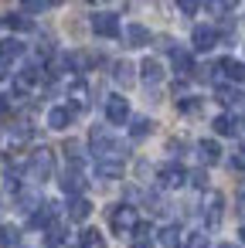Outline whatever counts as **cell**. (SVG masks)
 Instances as JSON below:
<instances>
[{
	"mask_svg": "<svg viewBox=\"0 0 245 248\" xmlns=\"http://www.w3.org/2000/svg\"><path fill=\"white\" fill-rule=\"evenodd\" d=\"M221 207H225V197H221L218 190H211V194L204 197V221H208V224H218V221H221Z\"/></svg>",
	"mask_w": 245,
	"mask_h": 248,
	"instance_id": "9",
	"label": "cell"
},
{
	"mask_svg": "<svg viewBox=\"0 0 245 248\" xmlns=\"http://www.w3.org/2000/svg\"><path fill=\"white\" fill-rule=\"evenodd\" d=\"M140 72H143V82L153 89V85H160L163 82V65L157 62V58H147L143 65H140Z\"/></svg>",
	"mask_w": 245,
	"mask_h": 248,
	"instance_id": "11",
	"label": "cell"
},
{
	"mask_svg": "<svg viewBox=\"0 0 245 248\" xmlns=\"http://www.w3.org/2000/svg\"><path fill=\"white\" fill-rule=\"evenodd\" d=\"M242 119H245V112H242Z\"/></svg>",
	"mask_w": 245,
	"mask_h": 248,
	"instance_id": "43",
	"label": "cell"
},
{
	"mask_svg": "<svg viewBox=\"0 0 245 248\" xmlns=\"http://www.w3.org/2000/svg\"><path fill=\"white\" fill-rule=\"evenodd\" d=\"M109 228H113L116 234H130V231L136 228V211H133L130 204H116V207L109 211Z\"/></svg>",
	"mask_w": 245,
	"mask_h": 248,
	"instance_id": "2",
	"label": "cell"
},
{
	"mask_svg": "<svg viewBox=\"0 0 245 248\" xmlns=\"http://www.w3.org/2000/svg\"><path fill=\"white\" fill-rule=\"evenodd\" d=\"M170 62H174V72H177L180 78H187V75L194 72V58H191L187 51H180V48H174V51H170Z\"/></svg>",
	"mask_w": 245,
	"mask_h": 248,
	"instance_id": "13",
	"label": "cell"
},
{
	"mask_svg": "<svg viewBox=\"0 0 245 248\" xmlns=\"http://www.w3.org/2000/svg\"><path fill=\"white\" fill-rule=\"evenodd\" d=\"M4 75H7V68H4V62H0V78H4Z\"/></svg>",
	"mask_w": 245,
	"mask_h": 248,
	"instance_id": "39",
	"label": "cell"
},
{
	"mask_svg": "<svg viewBox=\"0 0 245 248\" xmlns=\"http://www.w3.org/2000/svg\"><path fill=\"white\" fill-rule=\"evenodd\" d=\"M82 109H89V85L75 82L72 85V112H82Z\"/></svg>",
	"mask_w": 245,
	"mask_h": 248,
	"instance_id": "18",
	"label": "cell"
},
{
	"mask_svg": "<svg viewBox=\"0 0 245 248\" xmlns=\"http://www.w3.org/2000/svg\"><path fill=\"white\" fill-rule=\"evenodd\" d=\"M150 133H153L150 119H130V140H147Z\"/></svg>",
	"mask_w": 245,
	"mask_h": 248,
	"instance_id": "25",
	"label": "cell"
},
{
	"mask_svg": "<svg viewBox=\"0 0 245 248\" xmlns=\"http://www.w3.org/2000/svg\"><path fill=\"white\" fill-rule=\"evenodd\" d=\"M7 28H11V31H31L34 24H31V17H24V14H11V17H7Z\"/></svg>",
	"mask_w": 245,
	"mask_h": 248,
	"instance_id": "31",
	"label": "cell"
},
{
	"mask_svg": "<svg viewBox=\"0 0 245 248\" xmlns=\"http://www.w3.org/2000/svg\"><path fill=\"white\" fill-rule=\"evenodd\" d=\"M242 160H245V146H242Z\"/></svg>",
	"mask_w": 245,
	"mask_h": 248,
	"instance_id": "42",
	"label": "cell"
},
{
	"mask_svg": "<svg viewBox=\"0 0 245 248\" xmlns=\"http://www.w3.org/2000/svg\"><path fill=\"white\" fill-rule=\"evenodd\" d=\"M4 112H7V99H4V95H0V116H4Z\"/></svg>",
	"mask_w": 245,
	"mask_h": 248,
	"instance_id": "35",
	"label": "cell"
},
{
	"mask_svg": "<svg viewBox=\"0 0 245 248\" xmlns=\"http://www.w3.org/2000/svg\"><path fill=\"white\" fill-rule=\"evenodd\" d=\"M48 4H62V0H48Z\"/></svg>",
	"mask_w": 245,
	"mask_h": 248,
	"instance_id": "40",
	"label": "cell"
},
{
	"mask_svg": "<svg viewBox=\"0 0 245 248\" xmlns=\"http://www.w3.org/2000/svg\"><path fill=\"white\" fill-rule=\"evenodd\" d=\"M21 55H24V45L17 38H4V41H0V62H17Z\"/></svg>",
	"mask_w": 245,
	"mask_h": 248,
	"instance_id": "16",
	"label": "cell"
},
{
	"mask_svg": "<svg viewBox=\"0 0 245 248\" xmlns=\"http://www.w3.org/2000/svg\"><path fill=\"white\" fill-rule=\"evenodd\" d=\"M157 241H160L163 248H177V245H180V228H177V224L160 228V231H157Z\"/></svg>",
	"mask_w": 245,
	"mask_h": 248,
	"instance_id": "22",
	"label": "cell"
},
{
	"mask_svg": "<svg viewBox=\"0 0 245 248\" xmlns=\"http://www.w3.org/2000/svg\"><path fill=\"white\" fill-rule=\"evenodd\" d=\"M133 248H153V245H150V241H136Z\"/></svg>",
	"mask_w": 245,
	"mask_h": 248,
	"instance_id": "36",
	"label": "cell"
},
{
	"mask_svg": "<svg viewBox=\"0 0 245 248\" xmlns=\"http://www.w3.org/2000/svg\"><path fill=\"white\" fill-rule=\"evenodd\" d=\"M21 7H24L28 14H38L41 7H48V0H21Z\"/></svg>",
	"mask_w": 245,
	"mask_h": 248,
	"instance_id": "33",
	"label": "cell"
},
{
	"mask_svg": "<svg viewBox=\"0 0 245 248\" xmlns=\"http://www.w3.org/2000/svg\"><path fill=\"white\" fill-rule=\"evenodd\" d=\"M221 248H235V245H221Z\"/></svg>",
	"mask_w": 245,
	"mask_h": 248,
	"instance_id": "41",
	"label": "cell"
},
{
	"mask_svg": "<svg viewBox=\"0 0 245 248\" xmlns=\"http://www.w3.org/2000/svg\"><path fill=\"white\" fill-rule=\"evenodd\" d=\"M96 173H99L102 180H116V177H123V163H119V160H99Z\"/></svg>",
	"mask_w": 245,
	"mask_h": 248,
	"instance_id": "20",
	"label": "cell"
},
{
	"mask_svg": "<svg viewBox=\"0 0 245 248\" xmlns=\"http://www.w3.org/2000/svg\"><path fill=\"white\" fill-rule=\"evenodd\" d=\"M89 146H92V153H96L99 160H119V163H123V143H116L102 126H96V129L89 133Z\"/></svg>",
	"mask_w": 245,
	"mask_h": 248,
	"instance_id": "1",
	"label": "cell"
},
{
	"mask_svg": "<svg viewBox=\"0 0 245 248\" xmlns=\"http://www.w3.org/2000/svg\"><path fill=\"white\" fill-rule=\"evenodd\" d=\"M201 106H204V102H201L197 95H187V99H180V102H177V109H180L184 116H197V112H201Z\"/></svg>",
	"mask_w": 245,
	"mask_h": 248,
	"instance_id": "30",
	"label": "cell"
},
{
	"mask_svg": "<svg viewBox=\"0 0 245 248\" xmlns=\"http://www.w3.org/2000/svg\"><path fill=\"white\" fill-rule=\"evenodd\" d=\"M55 214H58L55 204H38V211L31 214V224H34V228H51V224H55Z\"/></svg>",
	"mask_w": 245,
	"mask_h": 248,
	"instance_id": "15",
	"label": "cell"
},
{
	"mask_svg": "<svg viewBox=\"0 0 245 248\" xmlns=\"http://www.w3.org/2000/svg\"><path fill=\"white\" fill-rule=\"evenodd\" d=\"M92 214V204L85 201V197H72V204H68V217L72 221H85Z\"/></svg>",
	"mask_w": 245,
	"mask_h": 248,
	"instance_id": "21",
	"label": "cell"
},
{
	"mask_svg": "<svg viewBox=\"0 0 245 248\" xmlns=\"http://www.w3.org/2000/svg\"><path fill=\"white\" fill-rule=\"evenodd\" d=\"M28 173H31L34 180H48V177L55 173V156H51V150H38V153L28 160Z\"/></svg>",
	"mask_w": 245,
	"mask_h": 248,
	"instance_id": "3",
	"label": "cell"
},
{
	"mask_svg": "<svg viewBox=\"0 0 245 248\" xmlns=\"http://www.w3.org/2000/svg\"><path fill=\"white\" fill-rule=\"evenodd\" d=\"M82 187H85V180H82V173H79V170H68V173L62 177V190H65V194L79 197V194H82Z\"/></svg>",
	"mask_w": 245,
	"mask_h": 248,
	"instance_id": "19",
	"label": "cell"
},
{
	"mask_svg": "<svg viewBox=\"0 0 245 248\" xmlns=\"http://www.w3.org/2000/svg\"><path fill=\"white\" fill-rule=\"evenodd\" d=\"M106 119H109L113 126L130 123V102H126L123 95H109V99H106Z\"/></svg>",
	"mask_w": 245,
	"mask_h": 248,
	"instance_id": "6",
	"label": "cell"
},
{
	"mask_svg": "<svg viewBox=\"0 0 245 248\" xmlns=\"http://www.w3.org/2000/svg\"><path fill=\"white\" fill-rule=\"evenodd\" d=\"M79 248H106V238H102V231H96V228H85V231H82V238H79Z\"/></svg>",
	"mask_w": 245,
	"mask_h": 248,
	"instance_id": "24",
	"label": "cell"
},
{
	"mask_svg": "<svg viewBox=\"0 0 245 248\" xmlns=\"http://www.w3.org/2000/svg\"><path fill=\"white\" fill-rule=\"evenodd\" d=\"M177 7H180V14H184V17H194V14H197V7H201V0H177Z\"/></svg>",
	"mask_w": 245,
	"mask_h": 248,
	"instance_id": "32",
	"label": "cell"
},
{
	"mask_svg": "<svg viewBox=\"0 0 245 248\" xmlns=\"http://www.w3.org/2000/svg\"><path fill=\"white\" fill-rule=\"evenodd\" d=\"M197 156H201V163H218L221 160V146L214 140H201L197 143Z\"/></svg>",
	"mask_w": 245,
	"mask_h": 248,
	"instance_id": "17",
	"label": "cell"
},
{
	"mask_svg": "<svg viewBox=\"0 0 245 248\" xmlns=\"http://www.w3.org/2000/svg\"><path fill=\"white\" fill-rule=\"evenodd\" d=\"M191 45H194V51H211L218 45V31L211 24H197L194 34H191Z\"/></svg>",
	"mask_w": 245,
	"mask_h": 248,
	"instance_id": "7",
	"label": "cell"
},
{
	"mask_svg": "<svg viewBox=\"0 0 245 248\" xmlns=\"http://www.w3.org/2000/svg\"><path fill=\"white\" fill-rule=\"evenodd\" d=\"M214 99H218L221 106H228V109H231V106H245V102H242L245 95L238 92V85H218V89H214Z\"/></svg>",
	"mask_w": 245,
	"mask_h": 248,
	"instance_id": "12",
	"label": "cell"
},
{
	"mask_svg": "<svg viewBox=\"0 0 245 248\" xmlns=\"http://www.w3.org/2000/svg\"><path fill=\"white\" fill-rule=\"evenodd\" d=\"M238 201H242V204H245V184H242V187H238Z\"/></svg>",
	"mask_w": 245,
	"mask_h": 248,
	"instance_id": "37",
	"label": "cell"
},
{
	"mask_svg": "<svg viewBox=\"0 0 245 248\" xmlns=\"http://www.w3.org/2000/svg\"><path fill=\"white\" fill-rule=\"evenodd\" d=\"M184 248H208V238H204V234H191V238L184 241Z\"/></svg>",
	"mask_w": 245,
	"mask_h": 248,
	"instance_id": "34",
	"label": "cell"
},
{
	"mask_svg": "<svg viewBox=\"0 0 245 248\" xmlns=\"http://www.w3.org/2000/svg\"><path fill=\"white\" fill-rule=\"evenodd\" d=\"M123 38H126L130 48H147V45H150V31H147L143 24H130V28L123 31Z\"/></svg>",
	"mask_w": 245,
	"mask_h": 248,
	"instance_id": "10",
	"label": "cell"
},
{
	"mask_svg": "<svg viewBox=\"0 0 245 248\" xmlns=\"http://www.w3.org/2000/svg\"><path fill=\"white\" fill-rule=\"evenodd\" d=\"M92 31H96L99 38H119V34H123V31H119V17L109 14V11L92 14Z\"/></svg>",
	"mask_w": 245,
	"mask_h": 248,
	"instance_id": "5",
	"label": "cell"
},
{
	"mask_svg": "<svg viewBox=\"0 0 245 248\" xmlns=\"http://www.w3.org/2000/svg\"><path fill=\"white\" fill-rule=\"evenodd\" d=\"M157 180H160V187L177 190V187H184V184H187V170H184L180 163H167V167H160V170H157Z\"/></svg>",
	"mask_w": 245,
	"mask_h": 248,
	"instance_id": "4",
	"label": "cell"
},
{
	"mask_svg": "<svg viewBox=\"0 0 245 248\" xmlns=\"http://www.w3.org/2000/svg\"><path fill=\"white\" fill-rule=\"evenodd\" d=\"M72 109H65V106H51L48 109V126L51 129H68V123H72Z\"/></svg>",
	"mask_w": 245,
	"mask_h": 248,
	"instance_id": "14",
	"label": "cell"
},
{
	"mask_svg": "<svg viewBox=\"0 0 245 248\" xmlns=\"http://www.w3.org/2000/svg\"><path fill=\"white\" fill-rule=\"evenodd\" d=\"M218 72H221L231 85H245V65H242V62H235V58H221V62H218Z\"/></svg>",
	"mask_w": 245,
	"mask_h": 248,
	"instance_id": "8",
	"label": "cell"
},
{
	"mask_svg": "<svg viewBox=\"0 0 245 248\" xmlns=\"http://www.w3.org/2000/svg\"><path fill=\"white\" fill-rule=\"evenodd\" d=\"M21 241V231L17 228H11V224H0V245H4V248H14Z\"/></svg>",
	"mask_w": 245,
	"mask_h": 248,
	"instance_id": "29",
	"label": "cell"
},
{
	"mask_svg": "<svg viewBox=\"0 0 245 248\" xmlns=\"http://www.w3.org/2000/svg\"><path fill=\"white\" fill-rule=\"evenodd\" d=\"M204 4H208V11H211V14H218V17H221V14H231V11L238 7V0H204Z\"/></svg>",
	"mask_w": 245,
	"mask_h": 248,
	"instance_id": "28",
	"label": "cell"
},
{
	"mask_svg": "<svg viewBox=\"0 0 245 248\" xmlns=\"http://www.w3.org/2000/svg\"><path fill=\"white\" fill-rule=\"evenodd\" d=\"M68 245V231L62 224H51L48 228V248H65Z\"/></svg>",
	"mask_w": 245,
	"mask_h": 248,
	"instance_id": "26",
	"label": "cell"
},
{
	"mask_svg": "<svg viewBox=\"0 0 245 248\" xmlns=\"http://www.w3.org/2000/svg\"><path fill=\"white\" fill-rule=\"evenodd\" d=\"M238 241H242V245H245V224H242V228H238Z\"/></svg>",
	"mask_w": 245,
	"mask_h": 248,
	"instance_id": "38",
	"label": "cell"
},
{
	"mask_svg": "<svg viewBox=\"0 0 245 248\" xmlns=\"http://www.w3.org/2000/svg\"><path fill=\"white\" fill-rule=\"evenodd\" d=\"M211 129H214L218 136H238V123H235L231 116H218V119L211 123Z\"/></svg>",
	"mask_w": 245,
	"mask_h": 248,
	"instance_id": "23",
	"label": "cell"
},
{
	"mask_svg": "<svg viewBox=\"0 0 245 248\" xmlns=\"http://www.w3.org/2000/svg\"><path fill=\"white\" fill-rule=\"evenodd\" d=\"M133 72H136V68H133L130 62H116V65H113V78H116L119 85H126V82H133Z\"/></svg>",
	"mask_w": 245,
	"mask_h": 248,
	"instance_id": "27",
	"label": "cell"
}]
</instances>
